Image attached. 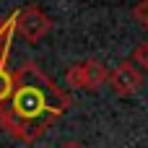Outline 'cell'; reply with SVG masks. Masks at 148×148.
Returning a JSON list of instances; mask_svg holds the SVG:
<instances>
[{
  "label": "cell",
  "instance_id": "obj_3",
  "mask_svg": "<svg viewBox=\"0 0 148 148\" xmlns=\"http://www.w3.org/2000/svg\"><path fill=\"white\" fill-rule=\"evenodd\" d=\"M107 81H109V70H107L99 60H94V57L81 60V62H73V65L65 70V83H68L70 88L96 91V88H101Z\"/></svg>",
  "mask_w": 148,
  "mask_h": 148
},
{
  "label": "cell",
  "instance_id": "obj_8",
  "mask_svg": "<svg viewBox=\"0 0 148 148\" xmlns=\"http://www.w3.org/2000/svg\"><path fill=\"white\" fill-rule=\"evenodd\" d=\"M133 13H135V18H138V21L148 29V0H140V3L135 5V10H133Z\"/></svg>",
  "mask_w": 148,
  "mask_h": 148
},
{
  "label": "cell",
  "instance_id": "obj_5",
  "mask_svg": "<svg viewBox=\"0 0 148 148\" xmlns=\"http://www.w3.org/2000/svg\"><path fill=\"white\" fill-rule=\"evenodd\" d=\"M8 55H10V52H5V55L0 57V109L8 104V99H10V94H13V83H16L13 70H8Z\"/></svg>",
  "mask_w": 148,
  "mask_h": 148
},
{
  "label": "cell",
  "instance_id": "obj_1",
  "mask_svg": "<svg viewBox=\"0 0 148 148\" xmlns=\"http://www.w3.org/2000/svg\"><path fill=\"white\" fill-rule=\"evenodd\" d=\"M13 94L0 109V127L16 140L31 146L73 107V96L34 60H26L18 70H13Z\"/></svg>",
  "mask_w": 148,
  "mask_h": 148
},
{
  "label": "cell",
  "instance_id": "obj_6",
  "mask_svg": "<svg viewBox=\"0 0 148 148\" xmlns=\"http://www.w3.org/2000/svg\"><path fill=\"white\" fill-rule=\"evenodd\" d=\"M16 18H18V10H13L8 18L0 21V57L5 52H10V44H13V36H16Z\"/></svg>",
  "mask_w": 148,
  "mask_h": 148
},
{
  "label": "cell",
  "instance_id": "obj_2",
  "mask_svg": "<svg viewBox=\"0 0 148 148\" xmlns=\"http://www.w3.org/2000/svg\"><path fill=\"white\" fill-rule=\"evenodd\" d=\"M16 29H18V36L26 44H39L52 31V18H49V13L44 8H39L36 3H29V5H23L18 10Z\"/></svg>",
  "mask_w": 148,
  "mask_h": 148
},
{
  "label": "cell",
  "instance_id": "obj_4",
  "mask_svg": "<svg viewBox=\"0 0 148 148\" xmlns=\"http://www.w3.org/2000/svg\"><path fill=\"white\" fill-rule=\"evenodd\" d=\"M143 81H146V73L138 70L130 60H122L114 70H109V81L107 83L112 86V91L117 96H133L143 86Z\"/></svg>",
  "mask_w": 148,
  "mask_h": 148
},
{
  "label": "cell",
  "instance_id": "obj_9",
  "mask_svg": "<svg viewBox=\"0 0 148 148\" xmlns=\"http://www.w3.org/2000/svg\"><path fill=\"white\" fill-rule=\"evenodd\" d=\"M60 148H86V146H81L78 140H65V143H62Z\"/></svg>",
  "mask_w": 148,
  "mask_h": 148
},
{
  "label": "cell",
  "instance_id": "obj_7",
  "mask_svg": "<svg viewBox=\"0 0 148 148\" xmlns=\"http://www.w3.org/2000/svg\"><path fill=\"white\" fill-rule=\"evenodd\" d=\"M138 70H143V73H148V42H140L133 52H130V57H127Z\"/></svg>",
  "mask_w": 148,
  "mask_h": 148
}]
</instances>
